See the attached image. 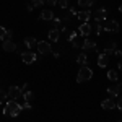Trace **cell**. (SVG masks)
I'll list each match as a JSON object with an SVG mask.
<instances>
[{
	"label": "cell",
	"mask_w": 122,
	"mask_h": 122,
	"mask_svg": "<svg viewBox=\"0 0 122 122\" xmlns=\"http://www.w3.org/2000/svg\"><path fill=\"white\" fill-rule=\"evenodd\" d=\"M21 111H23V104H18L15 99H10L8 103L3 106V114L10 116V117H16Z\"/></svg>",
	"instance_id": "obj_1"
},
{
	"label": "cell",
	"mask_w": 122,
	"mask_h": 122,
	"mask_svg": "<svg viewBox=\"0 0 122 122\" xmlns=\"http://www.w3.org/2000/svg\"><path fill=\"white\" fill-rule=\"evenodd\" d=\"M91 76H93V70H91L88 65H83L81 68H80L78 75H76V81H78V83L90 81V80H91Z\"/></svg>",
	"instance_id": "obj_2"
},
{
	"label": "cell",
	"mask_w": 122,
	"mask_h": 122,
	"mask_svg": "<svg viewBox=\"0 0 122 122\" xmlns=\"http://www.w3.org/2000/svg\"><path fill=\"white\" fill-rule=\"evenodd\" d=\"M103 29L104 31H107V33H117L119 31V23L116 21V20H106L103 21Z\"/></svg>",
	"instance_id": "obj_3"
},
{
	"label": "cell",
	"mask_w": 122,
	"mask_h": 122,
	"mask_svg": "<svg viewBox=\"0 0 122 122\" xmlns=\"http://www.w3.org/2000/svg\"><path fill=\"white\" fill-rule=\"evenodd\" d=\"M38 52L41 54V56H47V54H52V47H51V44L49 42H44V41H39L38 42Z\"/></svg>",
	"instance_id": "obj_4"
},
{
	"label": "cell",
	"mask_w": 122,
	"mask_h": 122,
	"mask_svg": "<svg viewBox=\"0 0 122 122\" xmlns=\"http://www.w3.org/2000/svg\"><path fill=\"white\" fill-rule=\"evenodd\" d=\"M20 96H23L21 88H18V86H10L8 88V91H7V98L8 99H18Z\"/></svg>",
	"instance_id": "obj_5"
},
{
	"label": "cell",
	"mask_w": 122,
	"mask_h": 122,
	"mask_svg": "<svg viewBox=\"0 0 122 122\" xmlns=\"http://www.w3.org/2000/svg\"><path fill=\"white\" fill-rule=\"evenodd\" d=\"M21 60L25 62V64H34L36 62V54L33 52V51H26V52H23L21 54Z\"/></svg>",
	"instance_id": "obj_6"
},
{
	"label": "cell",
	"mask_w": 122,
	"mask_h": 122,
	"mask_svg": "<svg viewBox=\"0 0 122 122\" xmlns=\"http://www.w3.org/2000/svg\"><path fill=\"white\" fill-rule=\"evenodd\" d=\"M101 107L106 109V111H111L114 107H117V99L116 98H107V99H104L103 103H101Z\"/></svg>",
	"instance_id": "obj_7"
},
{
	"label": "cell",
	"mask_w": 122,
	"mask_h": 122,
	"mask_svg": "<svg viewBox=\"0 0 122 122\" xmlns=\"http://www.w3.org/2000/svg\"><path fill=\"white\" fill-rule=\"evenodd\" d=\"M107 93H109V96H112V98H119V96H122V86L121 85L109 86L107 88Z\"/></svg>",
	"instance_id": "obj_8"
},
{
	"label": "cell",
	"mask_w": 122,
	"mask_h": 122,
	"mask_svg": "<svg viewBox=\"0 0 122 122\" xmlns=\"http://www.w3.org/2000/svg\"><path fill=\"white\" fill-rule=\"evenodd\" d=\"M78 33L81 34V36H90V33H91V25L86 21V23H81L80 25V28H78Z\"/></svg>",
	"instance_id": "obj_9"
},
{
	"label": "cell",
	"mask_w": 122,
	"mask_h": 122,
	"mask_svg": "<svg viewBox=\"0 0 122 122\" xmlns=\"http://www.w3.org/2000/svg\"><path fill=\"white\" fill-rule=\"evenodd\" d=\"M2 49H3L5 52H15V51H16V44H15L11 39H10V41H3Z\"/></svg>",
	"instance_id": "obj_10"
},
{
	"label": "cell",
	"mask_w": 122,
	"mask_h": 122,
	"mask_svg": "<svg viewBox=\"0 0 122 122\" xmlns=\"http://www.w3.org/2000/svg\"><path fill=\"white\" fill-rule=\"evenodd\" d=\"M94 20H96V23H103V21H106V8H98L96 10Z\"/></svg>",
	"instance_id": "obj_11"
},
{
	"label": "cell",
	"mask_w": 122,
	"mask_h": 122,
	"mask_svg": "<svg viewBox=\"0 0 122 122\" xmlns=\"http://www.w3.org/2000/svg\"><path fill=\"white\" fill-rule=\"evenodd\" d=\"M94 49H96V42L86 38V39L83 41V51H86V52H91V51H94Z\"/></svg>",
	"instance_id": "obj_12"
},
{
	"label": "cell",
	"mask_w": 122,
	"mask_h": 122,
	"mask_svg": "<svg viewBox=\"0 0 122 122\" xmlns=\"http://www.w3.org/2000/svg\"><path fill=\"white\" fill-rule=\"evenodd\" d=\"M76 16H78V20H80V21L86 23L88 20L91 18V11H90V10H81V11H78V13H76Z\"/></svg>",
	"instance_id": "obj_13"
},
{
	"label": "cell",
	"mask_w": 122,
	"mask_h": 122,
	"mask_svg": "<svg viewBox=\"0 0 122 122\" xmlns=\"http://www.w3.org/2000/svg\"><path fill=\"white\" fill-rule=\"evenodd\" d=\"M38 42L39 41H36V38H25V44H26V47H28L29 51H33V49H36L38 47Z\"/></svg>",
	"instance_id": "obj_14"
},
{
	"label": "cell",
	"mask_w": 122,
	"mask_h": 122,
	"mask_svg": "<svg viewBox=\"0 0 122 122\" xmlns=\"http://www.w3.org/2000/svg\"><path fill=\"white\" fill-rule=\"evenodd\" d=\"M47 36H49V41H52V42H57V41L60 39V31H59V29H51Z\"/></svg>",
	"instance_id": "obj_15"
},
{
	"label": "cell",
	"mask_w": 122,
	"mask_h": 122,
	"mask_svg": "<svg viewBox=\"0 0 122 122\" xmlns=\"http://www.w3.org/2000/svg\"><path fill=\"white\" fill-rule=\"evenodd\" d=\"M116 47H117V46H116V42H114V41H109V42L106 44V49H104V54H107V56H111V54H114V52L117 51Z\"/></svg>",
	"instance_id": "obj_16"
},
{
	"label": "cell",
	"mask_w": 122,
	"mask_h": 122,
	"mask_svg": "<svg viewBox=\"0 0 122 122\" xmlns=\"http://www.w3.org/2000/svg\"><path fill=\"white\" fill-rule=\"evenodd\" d=\"M41 20H44V21H52V20H54V13H52V10H42V13H41Z\"/></svg>",
	"instance_id": "obj_17"
},
{
	"label": "cell",
	"mask_w": 122,
	"mask_h": 122,
	"mask_svg": "<svg viewBox=\"0 0 122 122\" xmlns=\"http://www.w3.org/2000/svg\"><path fill=\"white\" fill-rule=\"evenodd\" d=\"M107 64H109V56L107 54H101L98 57V65L99 67H106Z\"/></svg>",
	"instance_id": "obj_18"
},
{
	"label": "cell",
	"mask_w": 122,
	"mask_h": 122,
	"mask_svg": "<svg viewBox=\"0 0 122 122\" xmlns=\"http://www.w3.org/2000/svg\"><path fill=\"white\" fill-rule=\"evenodd\" d=\"M23 99H25V103H31V101L34 99V93H33L31 90L25 91V93H23Z\"/></svg>",
	"instance_id": "obj_19"
},
{
	"label": "cell",
	"mask_w": 122,
	"mask_h": 122,
	"mask_svg": "<svg viewBox=\"0 0 122 122\" xmlns=\"http://www.w3.org/2000/svg\"><path fill=\"white\" fill-rule=\"evenodd\" d=\"M76 62H78V64H80V65L83 67V65H86V62H88V57H86V54H80V56L76 57Z\"/></svg>",
	"instance_id": "obj_20"
},
{
	"label": "cell",
	"mask_w": 122,
	"mask_h": 122,
	"mask_svg": "<svg viewBox=\"0 0 122 122\" xmlns=\"http://www.w3.org/2000/svg\"><path fill=\"white\" fill-rule=\"evenodd\" d=\"M96 0H78V5L80 7H85V8H88V7H91Z\"/></svg>",
	"instance_id": "obj_21"
},
{
	"label": "cell",
	"mask_w": 122,
	"mask_h": 122,
	"mask_svg": "<svg viewBox=\"0 0 122 122\" xmlns=\"http://www.w3.org/2000/svg\"><path fill=\"white\" fill-rule=\"evenodd\" d=\"M107 78H109L111 81H117V78H119V76H117V72H116V70H109V72H107Z\"/></svg>",
	"instance_id": "obj_22"
},
{
	"label": "cell",
	"mask_w": 122,
	"mask_h": 122,
	"mask_svg": "<svg viewBox=\"0 0 122 122\" xmlns=\"http://www.w3.org/2000/svg\"><path fill=\"white\" fill-rule=\"evenodd\" d=\"M70 42H72V46H73V47H83V41H80V39H78V36H76V38H73Z\"/></svg>",
	"instance_id": "obj_23"
},
{
	"label": "cell",
	"mask_w": 122,
	"mask_h": 122,
	"mask_svg": "<svg viewBox=\"0 0 122 122\" xmlns=\"http://www.w3.org/2000/svg\"><path fill=\"white\" fill-rule=\"evenodd\" d=\"M7 39V29L0 26V41H5Z\"/></svg>",
	"instance_id": "obj_24"
},
{
	"label": "cell",
	"mask_w": 122,
	"mask_h": 122,
	"mask_svg": "<svg viewBox=\"0 0 122 122\" xmlns=\"http://www.w3.org/2000/svg\"><path fill=\"white\" fill-rule=\"evenodd\" d=\"M59 7L60 8H67L68 7V0H59Z\"/></svg>",
	"instance_id": "obj_25"
},
{
	"label": "cell",
	"mask_w": 122,
	"mask_h": 122,
	"mask_svg": "<svg viewBox=\"0 0 122 122\" xmlns=\"http://www.w3.org/2000/svg\"><path fill=\"white\" fill-rule=\"evenodd\" d=\"M5 99H8V98H7V93H5L3 90H0V103H3Z\"/></svg>",
	"instance_id": "obj_26"
},
{
	"label": "cell",
	"mask_w": 122,
	"mask_h": 122,
	"mask_svg": "<svg viewBox=\"0 0 122 122\" xmlns=\"http://www.w3.org/2000/svg\"><path fill=\"white\" fill-rule=\"evenodd\" d=\"M103 31V23H96V34H99Z\"/></svg>",
	"instance_id": "obj_27"
},
{
	"label": "cell",
	"mask_w": 122,
	"mask_h": 122,
	"mask_svg": "<svg viewBox=\"0 0 122 122\" xmlns=\"http://www.w3.org/2000/svg\"><path fill=\"white\" fill-rule=\"evenodd\" d=\"M11 38H13V31H11V29H7V39H5V41H10Z\"/></svg>",
	"instance_id": "obj_28"
},
{
	"label": "cell",
	"mask_w": 122,
	"mask_h": 122,
	"mask_svg": "<svg viewBox=\"0 0 122 122\" xmlns=\"http://www.w3.org/2000/svg\"><path fill=\"white\" fill-rule=\"evenodd\" d=\"M44 3V0H33V5L34 7H39V5H42Z\"/></svg>",
	"instance_id": "obj_29"
},
{
	"label": "cell",
	"mask_w": 122,
	"mask_h": 122,
	"mask_svg": "<svg viewBox=\"0 0 122 122\" xmlns=\"http://www.w3.org/2000/svg\"><path fill=\"white\" fill-rule=\"evenodd\" d=\"M117 109H121V111H122V96L117 98Z\"/></svg>",
	"instance_id": "obj_30"
},
{
	"label": "cell",
	"mask_w": 122,
	"mask_h": 122,
	"mask_svg": "<svg viewBox=\"0 0 122 122\" xmlns=\"http://www.w3.org/2000/svg\"><path fill=\"white\" fill-rule=\"evenodd\" d=\"M47 5L54 7V5H57V0H47Z\"/></svg>",
	"instance_id": "obj_31"
},
{
	"label": "cell",
	"mask_w": 122,
	"mask_h": 122,
	"mask_svg": "<svg viewBox=\"0 0 122 122\" xmlns=\"http://www.w3.org/2000/svg\"><path fill=\"white\" fill-rule=\"evenodd\" d=\"M28 90H29V85H28V83H25V85H23V88H21V91L25 93V91H28Z\"/></svg>",
	"instance_id": "obj_32"
},
{
	"label": "cell",
	"mask_w": 122,
	"mask_h": 122,
	"mask_svg": "<svg viewBox=\"0 0 122 122\" xmlns=\"http://www.w3.org/2000/svg\"><path fill=\"white\" fill-rule=\"evenodd\" d=\"M114 56H117V57H122V51H121V49H117V51L114 52Z\"/></svg>",
	"instance_id": "obj_33"
},
{
	"label": "cell",
	"mask_w": 122,
	"mask_h": 122,
	"mask_svg": "<svg viewBox=\"0 0 122 122\" xmlns=\"http://www.w3.org/2000/svg\"><path fill=\"white\" fill-rule=\"evenodd\" d=\"M26 8H28V11H33V8H34V5H33V3H28V5H26Z\"/></svg>",
	"instance_id": "obj_34"
},
{
	"label": "cell",
	"mask_w": 122,
	"mask_h": 122,
	"mask_svg": "<svg viewBox=\"0 0 122 122\" xmlns=\"http://www.w3.org/2000/svg\"><path fill=\"white\" fill-rule=\"evenodd\" d=\"M119 70H122V60L119 62Z\"/></svg>",
	"instance_id": "obj_35"
},
{
	"label": "cell",
	"mask_w": 122,
	"mask_h": 122,
	"mask_svg": "<svg viewBox=\"0 0 122 122\" xmlns=\"http://www.w3.org/2000/svg\"><path fill=\"white\" fill-rule=\"evenodd\" d=\"M119 11H121V13H122V3H121V5H119Z\"/></svg>",
	"instance_id": "obj_36"
},
{
	"label": "cell",
	"mask_w": 122,
	"mask_h": 122,
	"mask_svg": "<svg viewBox=\"0 0 122 122\" xmlns=\"http://www.w3.org/2000/svg\"><path fill=\"white\" fill-rule=\"evenodd\" d=\"M117 122H122V121H117Z\"/></svg>",
	"instance_id": "obj_37"
}]
</instances>
